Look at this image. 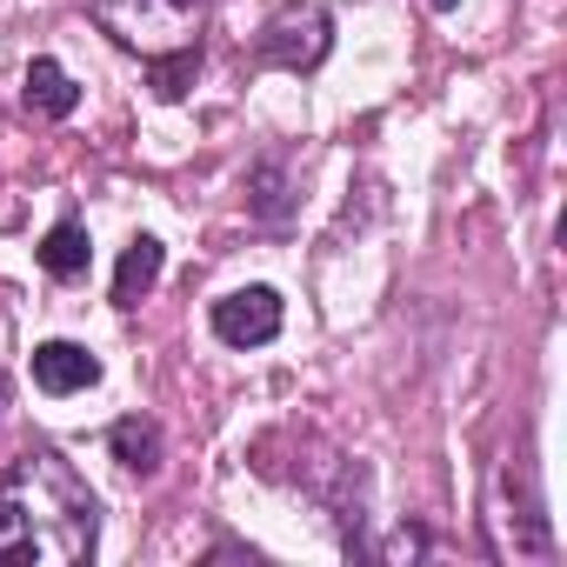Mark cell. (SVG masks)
<instances>
[{"instance_id": "obj_12", "label": "cell", "mask_w": 567, "mask_h": 567, "mask_svg": "<svg viewBox=\"0 0 567 567\" xmlns=\"http://www.w3.org/2000/svg\"><path fill=\"white\" fill-rule=\"evenodd\" d=\"M254 214L260 220H280V214H288V200H280V181H274V167H254Z\"/></svg>"}, {"instance_id": "obj_9", "label": "cell", "mask_w": 567, "mask_h": 567, "mask_svg": "<svg viewBox=\"0 0 567 567\" xmlns=\"http://www.w3.org/2000/svg\"><path fill=\"white\" fill-rule=\"evenodd\" d=\"M107 447H114V461H121L127 474H154V467H161V421L121 414V421L107 427Z\"/></svg>"}, {"instance_id": "obj_2", "label": "cell", "mask_w": 567, "mask_h": 567, "mask_svg": "<svg viewBox=\"0 0 567 567\" xmlns=\"http://www.w3.org/2000/svg\"><path fill=\"white\" fill-rule=\"evenodd\" d=\"M87 14L114 48H127L141 61H161V54L200 48L207 0H87Z\"/></svg>"}, {"instance_id": "obj_8", "label": "cell", "mask_w": 567, "mask_h": 567, "mask_svg": "<svg viewBox=\"0 0 567 567\" xmlns=\"http://www.w3.org/2000/svg\"><path fill=\"white\" fill-rule=\"evenodd\" d=\"M21 101H28V114H41V121H68L74 107H81V87H74V74L61 68V61H34L28 68V81H21Z\"/></svg>"}, {"instance_id": "obj_13", "label": "cell", "mask_w": 567, "mask_h": 567, "mask_svg": "<svg viewBox=\"0 0 567 567\" xmlns=\"http://www.w3.org/2000/svg\"><path fill=\"white\" fill-rule=\"evenodd\" d=\"M427 8H441V14H454V8H461V0H427Z\"/></svg>"}, {"instance_id": "obj_1", "label": "cell", "mask_w": 567, "mask_h": 567, "mask_svg": "<svg viewBox=\"0 0 567 567\" xmlns=\"http://www.w3.org/2000/svg\"><path fill=\"white\" fill-rule=\"evenodd\" d=\"M94 540L101 501L54 447H28L0 474V567H74Z\"/></svg>"}, {"instance_id": "obj_6", "label": "cell", "mask_w": 567, "mask_h": 567, "mask_svg": "<svg viewBox=\"0 0 567 567\" xmlns=\"http://www.w3.org/2000/svg\"><path fill=\"white\" fill-rule=\"evenodd\" d=\"M94 381H101V361L81 341H41L34 348V388L41 394H81Z\"/></svg>"}, {"instance_id": "obj_14", "label": "cell", "mask_w": 567, "mask_h": 567, "mask_svg": "<svg viewBox=\"0 0 567 567\" xmlns=\"http://www.w3.org/2000/svg\"><path fill=\"white\" fill-rule=\"evenodd\" d=\"M0 401H8V374H0Z\"/></svg>"}, {"instance_id": "obj_10", "label": "cell", "mask_w": 567, "mask_h": 567, "mask_svg": "<svg viewBox=\"0 0 567 567\" xmlns=\"http://www.w3.org/2000/svg\"><path fill=\"white\" fill-rule=\"evenodd\" d=\"M87 260H94L87 227H81V220H54V227H48V240H41V267H48L54 280H81V274H87Z\"/></svg>"}, {"instance_id": "obj_3", "label": "cell", "mask_w": 567, "mask_h": 567, "mask_svg": "<svg viewBox=\"0 0 567 567\" xmlns=\"http://www.w3.org/2000/svg\"><path fill=\"white\" fill-rule=\"evenodd\" d=\"M487 527H494V554H514V560H547L554 554V527L534 501V481L527 467H501L494 481V507H487Z\"/></svg>"}, {"instance_id": "obj_11", "label": "cell", "mask_w": 567, "mask_h": 567, "mask_svg": "<svg viewBox=\"0 0 567 567\" xmlns=\"http://www.w3.org/2000/svg\"><path fill=\"white\" fill-rule=\"evenodd\" d=\"M194 74H200V48H187V54H161V61H147V87H154V101H187V87H194Z\"/></svg>"}, {"instance_id": "obj_7", "label": "cell", "mask_w": 567, "mask_h": 567, "mask_svg": "<svg viewBox=\"0 0 567 567\" xmlns=\"http://www.w3.org/2000/svg\"><path fill=\"white\" fill-rule=\"evenodd\" d=\"M161 267H167V247L154 234H134L127 254H121V267H114V308H141L147 288L161 280Z\"/></svg>"}, {"instance_id": "obj_5", "label": "cell", "mask_w": 567, "mask_h": 567, "mask_svg": "<svg viewBox=\"0 0 567 567\" xmlns=\"http://www.w3.org/2000/svg\"><path fill=\"white\" fill-rule=\"evenodd\" d=\"M280 315L288 308H280L274 288H234V295H220L207 308V328H214L220 348H267L280 334Z\"/></svg>"}, {"instance_id": "obj_4", "label": "cell", "mask_w": 567, "mask_h": 567, "mask_svg": "<svg viewBox=\"0 0 567 567\" xmlns=\"http://www.w3.org/2000/svg\"><path fill=\"white\" fill-rule=\"evenodd\" d=\"M328 54H334V21L321 8H280L254 41V61L280 74H315Z\"/></svg>"}]
</instances>
